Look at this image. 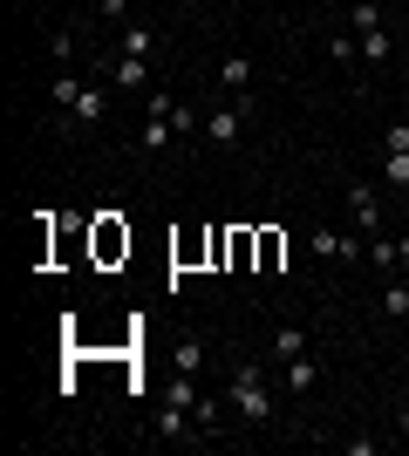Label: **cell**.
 <instances>
[{"instance_id": "6da1fadb", "label": "cell", "mask_w": 409, "mask_h": 456, "mask_svg": "<svg viewBox=\"0 0 409 456\" xmlns=\"http://www.w3.org/2000/svg\"><path fill=\"white\" fill-rule=\"evenodd\" d=\"M225 402H233L239 422H253V429H259V422H273V381L259 375V368H239L233 388H225Z\"/></svg>"}, {"instance_id": "7a4b0ae2", "label": "cell", "mask_w": 409, "mask_h": 456, "mask_svg": "<svg viewBox=\"0 0 409 456\" xmlns=\"http://www.w3.org/2000/svg\"><path fill=\"white\" fill-rule=\"evenodd\" d=\"M307 252L321 259V266H355V259H362V239H355V232H334V225H314Z\"/></svg>"}, {"instance_id": "3957f363", "label": "cell", "mask_w": 409, "mask_h": 456, "mask_svg": "<svg viewBox=\"0 0 409 456\" xmlns=\"http://www.w3.org/2000/svg\"><path fill=\"white\" fill-rule=\"evenodd\" d=\"M246 110H253L246 95H233L225 110H205V143H239L246 136Z\"/></svg>"}, {"instance_id": "277c9868", "label": "cell", "mask_w": 409, "mask_h": 456, "mask_svg": "<svg viewBox=\"0 0 409 456\" xmlns=\"http://www.w3.org/2000/svg\"><path fill=\"white\" fill-rule=\"evenodd\" d=\"M348 225L362 232V239L382 232V198H375V184H348Z\"/></svg>"}, {"instance_id": "5b68a950", "label": "cell", "mask_w": 409, "mask_h": 456, "mask_svg": "<svg viewBox=\"0 0 409 456\" xmlns=\"http://www.w3.org/2000/svg\"><path fill=\"white\" fill-rule=\"evenodd\" d=\"M102 82H110V89H143L151 95V61L143 55H110L102 61Z\"/></svg>"}, {"instance_id": "8992f818", "label": "cell", "mask_w": 409, "mask_h": 456, "mask_svg": "<svg viewBox=\"0 0 409 456\" xmlns=\"http://www.w3.org/2000/svg\"><path fill=\"white\" fill-rule=\"evenodd\" d=\"M280 368H287V395H307L314 381H321V362H314V354H287Z\"/></svg>"}, {"instance_id": "52a82bcc", "label": "cell", "mask_w": 409, "mask_h": 456, "mask_svg": "<svg viewBox=\"0 0 409 456\" xmlns=\"http://www.w3.org/2000/svg\"><path fill=\"white\" fill-rule=\"evenodd\" d=\"M218 82H225L233 95H246V89H253V61H246V55H225V61H218Z\"/></svg>"}, {"instance_id": "ba28073f", "label": "cell", "mask_w": 409, "mask_h": 456, "mask_svg": "<svg viewBox=\"0 0 409 456\" xmlns=\"http://www.w3.org/2000/svg\"><path fill=\"white\" fill-rule=\"evenodd\" d=\"M375 28H382V7H375V0H355L348 7V35L362 41V35H375Z\"/></svg>"}, {"instance_id": "9c48e42d", "label": "cell", "mask_w": 409, "mask_h": 456, "mask_svg": "<svg viewBox=\"0 0 409 456\" xmlns=\"http://www.w3.org/2000/svg\"><path fill=\"white\" fill-rule=\"evenodd\" d=\"M382 314H389V321H409V280H389V286H382Z\"/></svg>"}, {"instance_id": "30bf717a", "label": "cell", "mask_w": 409, "mask_h": 456, "mask_svg": "<svg viewBox=\"0 0 409 456\" xmlns=\"http://www.w3.org/2000/svg\"><path fill=\"white\" fill-rule=\"evenodd\" d=\"M369 259H375L382 273H403V259H396V239H389V232H375V239H369Z\"/></svg>"}, {"instance_id": "8fae6325", "label": "cell", "mask_w": 409, "mask_h": 456, "mask_svg": "<svg viewBox=\"0 0 409 456\" xmlns=\"http://www.w3.org/2000/svg\"><path fill=\"white\" fill-rule=\"evenodd\" d=\"M287 354H307V334H300V327H280V334H273V362H287Z\"/></svg>"}, {"instance_id": "7c38bea8", "label": "cell", "mask_w": 409, "mask_h": 456, "mask_svg": "<svg viewBox=\"0 0 409 456\" xmlns=\"http://www.w3.org/2000/svg\"><path fill=\"white\" fill-rule=\"evenodd\" d=\"M151 48H157L151 28H123V41H117V55H151Z\"/></svg>"}, {"instance_id": "4fadbf2b", "label": "cell", "mask_w": 409, "mask_h": 456, "mask_svg": "<svg viewBox=\"0 0 409 456\" xmlns=\"http://www.w3.org/2000/svg\"><path fill=\"white\" fill-rule=\"evenodd\" d=\"M177 375H198V368H205V341H177Z\"/></svg>"}, {"instance_id": "5bb4252c", "label": "cell", "mask_w": 409, "mask_h": 456, "mask_svg": "<svg viewBox=\"0 0 409 456\" xmlns=\"http://www.w3.org/2000/svg\"><path fill=\"white\" fill-rule=\"evenodd\" d=\"M198 429H205V436H218V429H225V409H218L212 395H198Z\"/></svg>"}, {"instance_id": "9a60e30c", "label": "cell", "mask_w": 409, "mask_h": 456, "mask_svg": "<svg viewBox=\"0 0 409 456\" xmlns=\"http://www.w3.org/2000/svg\"><path fill=\"white\" fill-rule=\"evenodd\" d=\"M382 184L409 191V151H389V164H382Z\"/></svg>"}, {"instance_id": "2e32d148", "label": "cell", "mask_w": 409, "mask_h": 456, "mask_svg": "<svg viewBox=\"0 0 409 456\" xmlns=\"http://www.w3.org/2000/svg\"><path fill=\"white\" fill-rule=\"evenodd\" d=\"M96 252H102V259H117V252H130V232L102 225V232H96Z\"/></svg>"}, {"instance_id": "e0dca14e", "label": "cell", "mask_w": 409, "mask_h": 456, "mask_svg": "<svg viewBox=\"0 0 409 456\" xmlns=\"http://www.w3.org/2000/svg\"><path fill=\"white\" fill-rule=\"evenodd\" d=\"M328 55L341 61V69H355V61H362V41H355V35H334V41H328Z\"/></svg>"}, {"instance_id": "ac0fdd59", "label": "cell", "mask_w": 409, "mask_h": 456, "mask_svg": "<svg viewBox=\"0 0 409 456\" xmlns=\"http://www.w3.org/2000/svg\"><path fill=\"white\" fill-rule=\"evenodd\" d=\"M362 61H389V28H375V35H362Z\"/></svg>"}, {"instance_id": "d6986e66", "label": "cell", "mask_w": 409, "mask_h": 456, "mask_svg": "<svg viewBox=\"0 0 409 456\" xmlns=\"http://www.w3.org/2000/svg\"><path fill=\"white\" fill-rule=\"evenodd\" d=\"M259 266H266V273L280 266V232H259Z\"/></svg>"}, {"instance_id": "ffe728a7", "label": "cell", "mask_w": 409, "mask_h": 456, "mask_svg": "<svg viewBox=\"0 0 409 456\" xmlns=\"http://www.w3.org/2000/svg\"><path fill=\"white\" fill-rule=\"evenodd\" d=\"M123 7L130 0H96V20H123Z\"/></svg>"}, {"instance_id": "44dd1931", "label": "cell", "mask_w": 409, "mask_h": 456, "mask_svg": "<svg viewBox=\"0 0 409 456\" xmlns=\"http://www.w3.org/2000/svg\"><path fill=\"white\" fill-rule=\"evenodd\" d=\"M396 259H403V273H409V232H403V239H396Z\"/></svg>"}, {"instance_id": "7402d4cb", "label": "cell", "mask_w": 409, "mask_h": 456, "mask_svg": "<svg viewBox=\"0 0 409 456\" xmlns=\"http://www.w3.org/2000/svg\"><path fill=\"white\" fill-rule=\"evenodd\" d=\"M396 429H403V436H409V409H403V416H396Z\"/></svg>"}, {"instance_id": "603a6c76", "label": "cell", "mask_w": 409, "mask_h": 456, "mask_svg": "<svg viewBox=\"0 0 409 456\" xmlns=\"http://www.w3.org/2000/svg\"><path fill=\"white\" fill-rule=\"evenodd\" d=\"M403 76H409V55H403Z\"/></svg>"}, {"instance_id": "cb8c5ba5", "label": "cell", "mask_w": 409, "mask_h": 456, "mask_svg": "<svg viewBox=\"0 0 409 456\" xmlns=\"http://www.w3.org/2000/svg\"><path fill=\"white\" fill-rule=\"evenodd\" d=\"M403 368H409V347H403Z\"/></svg>"}]
</instances>
